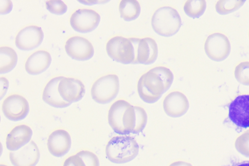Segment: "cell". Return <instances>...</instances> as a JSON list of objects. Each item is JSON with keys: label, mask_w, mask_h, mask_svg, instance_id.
Listing matches in <instances>:
<instances>
[{"label": "cell", "mask_w": 249, "mask_h": 166, "mask_svg": "<svg viewBox=\"0 0 249 166\" xmlns=\"http://www.w3.org/2000/svg\"><path fill=\"white\" fill-rule=\"evenodd\" d=\"M173 74L165 66L154 67L142 74L137 83V92L144 102H156L171 86Z\"/></svg>", "instance_id": "1"}, {"label": "cell", "mask_w": 249, "mask_h": 166, "mask_svg": "<svg viewBox=\"0 0 249 166\" xmlns=\"http://www.w3.org/2000/svg\"><path fill=\"white\" fill-rule=\"evenodd\" d=\"M107 120L115 133L120 134L133 133L136 120L135 106L123 100L115 101L109 109Z\"/></svg>", "instance_id": "2"}, {"label": "cell", "mask_w": 249, "mask_h": 166, "mask_svg": "<svg viewBox=\"0 0 249 166\" xmlns=\"http://www.w3.org/2000/svg\"><path fill=\"white\" fill-rule=\"evenodd\" d=\"M107 159L115 163H124L135 158L138 153L139 145L129 136H116L111 138L106 147Z\"/></svg>", "instance_id": "3"}, {"label": "cell", "mask_w": 249, "mask_h": 166, "mask_svg": "<svg viewBox=\"0 0 249 166\" xmlns=\"http://www.w3.org/2000/svg\"><path fill=\"white\" fill-rule=\"evenodd\" d=\"M181 25L178 12L174 8L165 6L160 7L153 13L151 26L154 31L163 36H170L178 32Z\"/></svg>", "instance_id": "4"}, {"label": "cell", "mask_w": 249, "mask_h": 166, "mask_svg": "<svg viewBox=\"0 0 249 166\" xmlns=\"http://www.w3.org/2000/svg\"><path fill=\"white\" fill-rule=\"evenodd\" d=\"M119 87V80L116 75H106L93 83L90 90L91 96L98 103H107L116 97Z\"/></svg>", "instance_id": "5"}, {"label": "cell", "mask_w": 249, "mask_h": 166, "mask_svg": "<svg viewBox=\"0 0 249 166\" xmlns=\"http://www.w3.org/2000/svg\"><path fill=\"white\" fill-rule=\"evenodd\" d=\"M106 49L107 55L116 62L134 63V48L130 38L114 36L107 42Z\"/></svg>", "instance_id": "6"}, {"label": "cell", "mask_w": 249, "mask_h": 166, "mask_svg": "<svg viewBox=\"0 0 249 166\" xmlns=\"http://www.w3.org/2000/svg\"><path fill=\"white\" fill-rule=\"evenodd\" d=\"M204 48L207 56L216 62L225 59L231 51V44L228 38L218 32L213 33L207 37Z\"/></svg>", "instance_id": "7"}, {"label": "cell", "mask_w": 249, "mask_h": 166, "mask_svg": "<svg viewBox=\"0 0 249 166\" xmlns=\"http://www.w3.org/2000/svg\"><path fill=\"white\" fill-rule=\"evenodd\" d=\"M134 48V63L149 64L154 62L158 56V46L150 37L130 38Z\"/></svg>", "instance_id": "8"}, {"label": "cell", "mask_w": 249, "mask_h": 166, "mask_svg": "<svg viewBox=\"0 0 249 166\" xmlns=\"http://www.w3.org/2000/svg\"><path fill=\"white\" fill-rule=\"evenodd\" d=\"M228 116L236 126L249 127V94L237 96L229 106Z\"/></svg>", "instance_id": "9"}, {"label": "cell", "mask_w": 249, "mask_h": 166, "mask_svg": "<svg viewBox=\"0 0 249 166\" xmlns=\"http://www.w3.org/2000/svg\"><path fill=\"white\" fill-rule=\"evenodd\" d=\"M4 116L13 121L24 118L28 114L29 105L27 100L18 94H12L3 101L1 106Z\"/></svg>", "instance_id": "10"}, {"label": "cell", "mask_w": 249, "mask_h": 166, "mask_svg": "<svg viewBox=\"0 0 249 166\" xmlns=\"http://www.w3.org/2000/svg\"><path fill=\"white\" fill-rule=\"evenodd\" d=\"M100 20L99 14L90 9H79L74 11L70 18L71 26L74 30L82 33L93 30Z\"/></svg>", "instance_id": "11"}, {"label": "cell", "mask_w": 249, "mask_h": 166, "mask_svg": "<svg viewBox=\"0 0 249 166\" xmlns=\"http://www.w3.org/2000/svg\"><path fill=\"white\" fill-rule=\"evenodd\" d=\"M39 157L38 148L32 140L9 154V160L14 166H35Z\"/></svg>", "instance_id": "12"}, {"label": "cell", "mask_w": 249, "mask_h": 166, "mask_svg": "<svg viewBox=\"0 0 249 166\" xmlns=\"http://www.w3.org/2000/svg\"><path fill=\"white\" fill-rule=\"evenodd\" d=\"M65 50L70 57L81 61L90 58L94 53L91 43L86 38L80 36L68 38L65 43Z\"/></svg>", "instance_id": "13"}, {"label": "cell", "mask_w": 249, "mask_h": 166, "mask_svg": "<svg viewBox=\"0 0 249 166\" xmlns=\"http://www.w3.org/2000/svg\"><path fill=\"white\" fill-rule=\"evenodd\" d=\"M42 29L36 25H29L21 29L15 38L16 46L22 50H30L39 46L43 39Z\"/></svg>", "instance_id": "14"}, {"label": "cell", "mask_w": 249, "mask_h": 166, "mask_svg": "<svg viewBox=\"0 0 249 166\" xmlns=\"http://www.w3.org/2000/svg\"><path fill=\"white\" fill-rule=\"evenodd\" d=\"M162 106L164 112L167 116L172 117H178L186 113L189 109V103L184 94L175 91L165 96Z\"/></svg>", "instance_id": "15"}, {"label": "cell", "mask_w": 249, "mask_h": 166, "mask_svg": "<svg viewBox=\"0 0 249 166\" xmlns=\"http://www.w3.org/2000/svg\"><path fill=\"white\" fill-rule=\"evenodd\" d=\"M58 90L62 99L71 103L82 99L85 87L79 79L63 77L58 84Z\"/></svg>", "instance_id": "16"}, {"label": "cell", "mask_w": 249, "mask_h": 166, "mask_svg": "<svg viewBox=\"0 0 249 166\" xmlns=\"http://www.w3.org/2000/svg\"><path fill=\"white\" fill-rule=\"evenodd\" d=\"M47 145L48 149L51 154L56 157L62 156L70 149V135L64 130H56L49 135Z\"/></svg>", "instance_id": "17"}, {"label": "cell", "mask_w": 249, "mask_h": 166, "mask_svg": "<svg viewBox=\"0 0 249 166\" xmlns=\"http://www.w3.org/2000/svg\"><path fill=\"white\" fill-rule=\"evenodd\" d=\"M32 130L25 124H20L14 127L7 135L5 144L7 149L15 151L30 141Z\"/></svg>", "instance_id": "18"}, {"label": "cell", "mask_w": 249, "mask_h": 166, "mask_svg": "<svg viewBox=\"0 0 249 166\" xmlns=\"http://www.w3.org/2000/svg\"><path fill=\"white\" fill-rule=\"evenodd\" d=\"M51 62V56L48 51L37 50L28 57L25 63V69L29 74H38L47 69Z\"/></svg>", "instance_id": "19"}, {"label": "cell", "mask_w": 249, "mask_h": 166, "mask_svg": "<svg viewBox=\"0 0 249 166\" xmlns=\"http://www.w3.org/2000/svg\"><path fill=\"white\" fill-rule=\"evenodd\" d=\"M63 78V76H58L52 78L47 83L43 90V100L54 107L63 108L71 104L62 99L58 90V84Z\"/></svg>", "instance_id": "20"}, {"label": "cell", "mask_w": 249, "mask_h": 166, "mask_svg": "<svg viewBox=\"0 0 249 166\" xmlns=\"http://www.w3.org/2000/svg\"><path fill=\"white\" fill-rule=\"evenodd\" d=\"M17 60V54L13 48L8 46L0 47V73H5L12 70L15 66Z\"/></svg>", "instance_id": "21"}, {"label": "cell", "mask_w": 249, "mask_h": 166, "mask_svg": "<svg viewBox=\"0 0 249 166\" xmlns=\"http://www.w3.org/2000/svg\"><path fill=\"white\" fill-rule=\"evenodd\" d=\"M121 17L126 21L136 19L140 15L141 7L136 0H122L119 5Z\"/></svg>", "instance_id": "22"}, {"label": "cell", "mask_w": 249, "mask_h": 166, "mask_svg": "<svg viewBox=\"0 0 249 166\" xmlns=\"http://www.w3.org/2000/svg\"><path fill=\"white\" fill-rule=\"evenodd\" d=\"M206 8V2L204 0H188L183 6V10L188 16L196 18L201 16Z\"/></svg>", "instance_id": "23"}, {"label": "cell", "mask_w": 249, "mask_h": 166, "mask_svg": "<svg viewBox=\"0 0 249 166\" xmlns=\"http://www.w3.org/2000/svg\"><path fill=\"white\" fill-rule=\"evenodd\" d=\"M245 2L244 0H219L215 5L216 11L220 15H226L238 10Z\"/></svg>", "instance_id": "24"}, {"label": "cell", "mask_w": 249, "mask_h": 166, "mask_svg": "<svg viewBox=\"0 0 249 166\" xmlns=\"http://www.w3.org/2000/svg\"><path fill=\"white\" fill-rule=\"evenodd\" d=\"M234 75L239 83L249 85V61L239 63L235 67Z\"/></svg>", "instance_id": "25"}, {"label": "cell", "mask_w": 249, "mask_h": 166, "mask_svg": "<svg viewBox=\"0 0 249 166\" xmlns=\"http://www.w3.org/2000/svg\"><path fill=\"white\" fill-rule=\"evenodd\" d=\"M235 147L240 153L249 157V129L236 138Z\"/></svg>", "instance_id": "26"}, {"label": "cell", "mask_w": 249, "mask_h": 166, "mask_svg": "<svg viewBox=\"0 0 249 166\" xmlns=\"http://www.w3.org/2000/svg\"><path fill=\"white\" fill-rule=\"evenodd\" d=\"M136 120V125L133 133H137L142 132L146 126L147 121V116L145 110L138 106H135Z\"/></svg>", "instance_id": "27"}, {"label": "cell", "mask_w": 249, "mask_h": 166, "mask_svg": "<svg viewBox=\"0 0 249 166\" xmlns=\"http://www.w3.org/2000/svg\"><path fill=\"white\" fill-rule=\"evenodd\" d=\"M45 6L49 12L56 15H61L67 10L66 4L60 0H47Z\"/></svg>", "instance_id": "28"}, {"label": "cell", "mask_w": 249, "mask_h": 166, "mask_svg": "<svg viewBox=\"0 0 249 166\" xmlns=\"http://www.w3.org/2000/svg\"><path fill=\"white\" fill-rule=\"evenodd\" d=\"M83 160L86 166H99L97 156L89 150H81L76 153Z\"/></svg>", "instance_id": "29"}, {"label": "cell", "mask_w": 249, "mask_h": 166, "mask_svg": "<svg viewBox=\"0 0 249 166\" xmlns=\"http://www.w3.org/2000/svg\"><path fill=\"white\" fill-rule=\"evenodd\" d=\"M63 166H86L82 159L77 155H73L67 158Z\"/></svg>", "instance_id": "30"}, {"label": "cell", "mask_w": 249, "mask_h": 166, "mask_svg": "<svg viewBox=\"0 0 249 166\" xmlns=\"http://www.w3.org/2000/svg\"><path fill=\"white\" fill-rule=\"evenodd\" d=\"M0 13L6 14L10 11L12 7V3L11 0H0Z\"/></svg>", "instance_id": "31"}, {"label": "cell", "mask_w": 249, "mask_h": 166, "mask_svg": "<svg viewBox=\"0 0 249 166\" xmlns=\"http://www.w3.org/2000/svg\"><path fill=\"white\" fill-rule=\"evenodd\" d=\"M0 81V98H2L3 96L5 94L8 86V81L6 78L1 77Z\"/></svg>", "instance_id": "32"}, {"label": "cell", "mask_w": 249, "mask_h": 166, "mask_svg": "<svg viewBox=\"0 0 249 166\" xmlns=\"http://www.w3.org/2000/svg\"><path fill=\"white\" fill-rule=\"evenodd\" d=\"M170 166H192L190 164L183 162H178L174 163Z\"/></svg>", "instance_id": "33"}, {"label": "cell", "mask_w": 249, "mask_h": 166, "mask_svg": "<svg viewBox=\"0 0 249 166\" xmlns=\"http://www.w3.org/2000/svg\"><path fill=\"white\" fill-rule=\"evenodd\" d=\"M233 166H249V161H244L238 163Z\"/></svg>", "instance_id": "34"}, {"label": "cell", "mask_w": 249, "mask_h": 166, "mask_svg": "<svg viewBox=\"0 0 249 166\" xmlns=\"http://www.w3.org/2000/svg\"><path fill=\"white\" fill-rule=\"evenodd\" d=\"M0 166H7V165H4V164H1L0 165Z\"/></svg>", "instance_id": "35"}, {"label": "cell", "mask_w": 249, "mask_h": 166, "mask_svg": "<svg viewBox=\"0 0 249 166\" xmlns=\"http://www.w3.org/2000/svg\"></svg>", "instance_id": "36"}]
</instances>
